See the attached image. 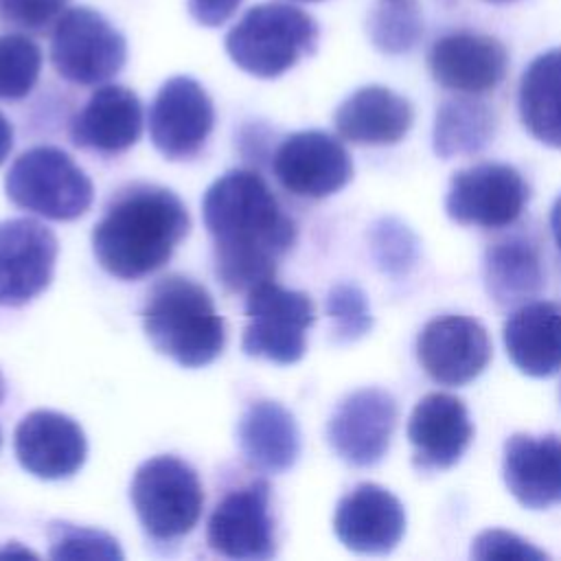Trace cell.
<instances>
[{
	"mask_svg": "<svg viewBox=\"0 0 561 561\" xmlns=\"http://www.w3.org/2000/svg\"><path fill=\"white\" fill-rule=\"evenodd\" d=\"M280 186L298 197H329L353 178V160L344 145L320 129L289 134L272 158Z\"/></svg>",
	"mask_w": 561,
	"mask_h": 561,
	"instance_id": "10",
	"label": "cell"
},
{
	"mask_svg": "<svg viewBox=\"0 0 561 561\" xmlns=\"http://www.w3.org/2000/svg\"><path fill=\"white\" fill-rule=\"evenodd\" d=\"M414 112L405 96L383 85H364L335 110L337 134L355 145H394L412 127Z\"/></svg>",
	"mask_w": 561,
	"mask_h": 561,
	"instance_id": "22",
	"label": "cell"
},
{
	"mask_svg": "<svg viewBox=\"0 0 561 561\" xmlns=\"http://www.w3.org/2000/svg\"><path fill=\"white\" fill-rule=\"evenodd\" d=\"M327 316L333 322V337L342 344L364 337L373 329V313L366 294L351 283L329 289L324 300Z\"/></svg>",
	"mask_w": 561,
	"mask_h": 561,
	"instance_id": "32",
	"label": "cell"
},
{
	"mask_svg": "<svg viewBox=\"0 0 561 561\" xmlns=\"http://www.w3.org/2000/svg\"><path fill=\"white\" fill-rule=\"evenodd\" d=\"M482 276L489 298L500 307L526 305L543 287L539 252L522 237H508L489 245L484 252Z\"/></svg>",
	"mask_w": 561,
	"mask_h": 561,
	"instance_id": "25",
	"label": "cell"
},
{
	"mask_svg": "<svg viewBox=\"0 0 561 561\" xmlns=\"http://www.w3.org/2000/svg\"><path fill=\"white\" fill-rule=\"evenodd\" d=\"M502 478L526 508L561 504V438L554 434H513L504 445Z\"/></svg>",
	"mask_w": 561,
	"mask_h": 561,
	"instance_id": "20",
	"label": "cell"
},
{
	"mask_svg": "<svg viewBox=\"0 0 561 561\" xmlns=\"http://www.w3.org/2000/svg\"><path fill=\"white\" fill-rule=\"evenodd\" d=\"M0 445H2V432H0Z\"/></svg>",
	"mask_w": 561,
	"mask_h": 561,
	"instance_id": "41",
	"label": "cell"
},
{
	"mask_svg": "<svg viewBox=\"0 0 561 561\" xmlns=\"http://www.w3.org/2000/svg\"><path fill=\"white\" fill-rule=\"evenodd\" d=\"M318 44V24L287 2L250 7L226 35V53L248 75L274 79L294 68Z\"/></svg>",
	"mask_w": 561,
	"mask_h": 561,
	"instance_id": "4",
	"label": "cell"
},
{
	"mask_svg": "<svg viewBox=\"0 0 561 561\" xmlns=\"http://www.w3.org/2000/svg\"><path fill=\"white\" fill-rule=\"evenodd\" d=\"M11 147H13V127L7 121V116L0 112V164L7 160Z\"/></svg>",
	"mask_w": 561,
	"mask_h": 561,
	"instance_id": "36",
	"label": "cell"
},
{
	"mask_svg": "<svg viewBox=\"0 0 561 561\" xmlns=\"http://www.w3.org/2000/svg\"><path fill=\"white\" fill-rule=\"evenodd\" d=\"M42 50L24 33L0 35V99H24L37 83Z\"/></svg>",
	"mask_w": 561,
	"mask_h": 561,
	"instance_id": "29",
	"label": "cell"
},
{
	"mask_svg": "<svg viewBox=\"0 0 561 561\" xmlns=\"http://www.w3.org/2000/svg\"><path fill=\"white\" fill-rule=\"evenodd\" d=\"M526 199L528 186L517 169L482 162L454 173L445 210L462 226L502 228L522 215Z\"/></svg>",
	"mask_w": 561,
	"mask_h": 561,
	"instance_id": "9",
	"label": "cell"
},
{
	"mask_svg": "<svg viewBox=\"0 0 561 561\" xmlns=\"http://www.w3.org/2000/svg\"><path fill=\"white\" fill-rule=\"evenodd\" d=\"M489 2H511V0H489Z\"/></svg>",
	"mask_w": 561,
	"mask_h": 561,
	"instance_id": "39",
	"label": "cell"
},
{
	"mask_svg": "<svg viewBox=\"0 0 561 561\" xmlns=\"http://www.w3.org/2000/svg\"><path fill=\"white\" fill-rule=\"evenodd\" d=\"M368 37L375 48L401 55L416 46L423 35V18L414 0H383L368 15Z\"/></svg>",
	"mask_w": 561,
	"mask_h": 561,
	"instance_id": "28",
	"label": "cell"
},
{
	"mask_svg": "<svg viewBox=\"0 0 561 561\" xmlns=\"http://www.w3.org/2000/svg\"><path fill=\"white\" fill-rule=\"evenodd\" d=\"M125 59V37L90 7L66 9L50 28V61L57 75L70 83H105L123 68Z\"/></svg>",
	"mask_w": 561,
	"mask_h": 561,
	"instance_id": "8",
	"label": "cell"
},
{
	"mask_svg": "<svg viewBox=\"0 0 561 561\" xmlns=\"http://www.w3.org/2000/svg\"><path fill=\"white\" fill-rule=\"evenodd\" d=\"M495 134L493 110L473 99V94H462L445 101L434 118L432 145L434 153L443 160L458 156L480 153Z\"/></svg>",
	"mask_w": 561,
	"mask_h": 561,
	"instance_id": "27",
	"label": "cell"
},
{
	"mask_svg": "<svg viewBox=\"0 0 561 561\" xmlns=\"http://www.w3.org/2000/svg\"><path fill=\"white\" fill-rule=\"evenodd\" d=\"M68 0H0V24L22 33H44L66 11Z\"/></svg>",
	"mask_w": 561,
	"mask_h": 561,
	"instance_id": "33",
	"label": "cell"
},
{
	"mask_svg": "<svg viewBox=\"0 0 561 561\" xmlns=\"http://www.w3.org/2000/svg\"><path fill=\"white\" fill-rule=\"evenodd\" d=\"M4 394H7V383H4V379H2V375H0V401L4 399Z\"/></svg>",
	"mask_w": 561,
	"mask_h": 561,
	"instance_id": "38",
	"label": "cell"
},
{
	"mask_svg": "<svg viewBox=\"0 0 561 561\" xmlns=\"http://www.w3.org/2000/svg\"><path fill=\"white\" fill-rule=\"evenodd\" d=\"M188 228V210L173 191L131 184L118 191L96 221L92 252L107 274L136 280L160 270Z\"/></svg>",
	"mask_w": 561,
	"mask_h": 561,
	"instance_id": "2",
	"label": "cell"
},
{
	"mask_svg": "<svg viewBox=\"0 0 561 561\" xmlns=\"http://www.w3.org/2000/svg\"><path fill=\"white\" fill-rule=\"evenodd\" d=\"M248 324L241 348L250 357L296 364L307 351V329L316 309L305 291L287 289L274 278L252 287L245 300Z\"/></svg>",
	"mask_w": 561,
	"mask_h": 561,
	"instance_id": "7",
	"label": "cell"
},
{
	"mask_svg": "<svg viewBox=\"0 0 561 561\" xmlns=\"http://www.w3.org/2000/svg\"><path fill=\"white\" fill-rule=\"evenodd\" d=\"M129 497L140 526L158 541L188 535L204 506V491L195 469L175 456L145 460L131 478Z\"/></svg>",
	"mask_w": 561,
	"mask_h": 561,
	"instance_id": "6",
	"label": "cell"
},
{
	"mask_svg": "<svg viewBox=\"0 0 561 561\" xmlns=\"http://www.w3.org/2000/svg\"><path fill=\"white\" fill-rule=\"evenodd\" d=\"M397 427V401L381 388H359L346 394L327 423L333 451L353 467L379 462Z\"/></svg>",
	"mask_w": 561,
	"mask_h": 561,
	"instance_id": "12",
	"label": "cell"
},
{
	"mask_svg": "<svg viewBox=\"0 0 561 561\" xmlns=\"http://www.w3.org/2000/svg\"><path fill=\"white\" fill-rule=\"evenodd\" d=\"M213 125V101L193 77L167 79L149 107L151 142L169 160L193 158L208 140Z\"/></svg>",
	"mask_w": 561,
	"mask_h": 561,
	"instance_id": "11",
	"label": "cell"
},
{
	"mask_svg": "<svg viewBox=\"0 0 561 561\" xmlns=\"http://www.w3.org/2000/svg\"><path fill=\"white\" fill-rule=\"evenodd\" d=\"M142 329L158 353L184 368L210 364L226 344V327L210 294L180 274L160 278L151 287Z\"/></svg>",
	"mask_w": 561,
	"mask_h": 561,
	"instance_id": "3",
	"label": "cell"
},
{
	"mask_svg": "<svg viewBox=\"0 0 561 561\" xmlns=\"http://www.w3.org/2000/svg\"><path fill=\"white\" fill-rule=\"evenodd\" d=\"M237 440L243 458L265 473H283L300 456L296 419L278 401H254L239 419Z\"/></svg>",
	"mask_w": 561,
	"mask_h": 561,
	"instance_id": "24",
	"label": "cell"
},
{
	"mask_svg": "<svg viewBox=\"0 0 561 561\" xmlns=\"http://www.w3.org/2000/svg\"><path fill=\"white\" fill-rule=\"evenodd\" d=\"M504 348L515 368L528 377L561 370V309L546 300L519 305L502 329Z\"/></svg>",
	"mask_w": 561,
	"mask_h": 561,
	"instance_id": "23",
	"label": "cell"
},
{
	"mask_svg": "<svg viewBox=\"0 0 561 561\" xmlns=\"http://www.w3.org/2000/svg\"><path fill=\"white\" fill-rule=\"evenodd\" d=\"M57 237L37 219L0 221V307H20L42 294L55 272Z\"/></svg>",
	"mask_w": 561,
	"mask_h": 561,
	"instance_id": "13",
	"label": "cell"
},
{
	"mask_svg": "<svg viewBox=\"0 0 561 561\" xmlns=\"http://www.w3.org/2000/svg\"><path fill=\"white\" fill-rule=\"evenodd\" d=\"M142 131V105L125 85H101L75 116V145L99 153H121L136 145Z\"/></svg>",
	"mask_w": 561,
	"mask_h": 561,
	"instance_id": "21",
	"label": "cell"
},
{
	"mask_svg": "<svg viewBox=\"0 0 561 561\" xmlns=\"http://www.w3.org/2000/svg\"><path fill=\"white\" fill-rule=\"evenodd\" d=\"M7 197L39 217L70 221L94 199L90 178L57 147H33L15 158L4 178Z\"/></svg>",
	"mask_w": 561,
	"mask_h": 561,
	"instance_id": "5",
	"label": "cell"
},
{
	"mask_svg": "<svg viewBox=\"0 0 561 561\" xmlns=\"http://www.w3.org/2000/svg\"><path fill=\"white\" fill-rule=\"evenodd\" d=\"M550 228H552V237L561 250V195L557 197L554 206H552V213H550Z\"/></svg>",
	"mask_w": 561,
	"mask_h": 561,
	"instance_id": "37",
	"label": "cell"
},
{
	"mask_svg": "<svg viewBox=\"0 0 561 561\" xmlns=\"http://www.w3.org/2000/svg\"><path fill=\"white\" fill-rule=\"evenodd\" d=\"M202 217L215 241V274L230 291H250L274 278L278 259L296 241L294 219L248 169H232L206 188Z\"/></svg>",
	"mask_w": 561,
	"mask_h": 561,
	"instance_id": "1",
	"label": "cell"
},
{
	"mask_svg": "<svg viewBox=\"0 0 561 561\" xmlns=\"http://www.w3.org/2000/svg\"><path fill=\"white\" fill-rule=\"evenodd\" d=\"M471 557L480 561L491 559H515V561H539L548 559V554L535 548L530 541L517 537L515 533L502 528H489L476 535L471 541Z\"/></svg>",
	"mask_w": 561,
	"mask_h": 561,
	"instance_id": "34",
	"label": "cell"
},
{
	"mask_svg": "<svg viewBox=\"0 0 561 561\" xmlns=\"http://www.w3.org/2000/svg\"><path fill=\"white\" fill-rule=\"evenodd\" d=\"M473 438L467 405L447 392L425 394L408 421L412 462L421 471H443L454 467Z\"/></svg>",
	"mask_w": 561,
	"mask_h": 561,
	"instance_id": "18",
	"label": "cell"
},
{
	"mask_svg": "<svg viewBox=\"0 0 561 561\" xmlns=\"http://www.w3.org/2000/svg\"><path fill=\"white\" fill-rule=\"evenodd\" d=\"M423 370L438 383L462 386L473 381L491 359V342L484 327L467 316L430 320L416 342Z\"/></svg>",
	"mask_w": 561,
	"mask_h": 561,
	"instance_id": "15",
	"label": "cell"
},
{
	"mask_svg": "<svg viewBox=\"0 0 561 561\" xmlns=\"http://www.w3.org/2000/svg\"><path fill=\"white\" fill-rule=\"evenodd\" d=\"M270 495L265 480L224 495L208 519V546L228 559H270L276 546Z\"/></svg>",
	"mask_w": 561,
	"mask_h": 561,
	"instance_id": "14",
	"label": "cell"
},
{
	"mask_svg": "<svg viewBox=\"0 0 561 561\" xmlns=\"http://www.w3.org/2000/svg\"><path fill=\"white\" fill-rule=\"evenodd\" d=\"M517 107L524 127L539 142L561 149V48L528 64L519 79Z\"/></svg>",
	"mask_w": 561,
	"mask_h": 561,
	"instance_id": "26",
	"label": "cell"
},
{
	"mask_svg": "<svg viewBox=\"0 0 561 561\" xmlns=\"http://www.w3.org/2000/svg\"><path fill=\"white\" fill-rule=\"evenodd\" d=\"M333 530L353 552L386 554L405 533V511L388 489L362 482L337 502Z\"/></svg>",
	"mask_w": 561,
	"mask_h": 561,
	"instance_id": "19",
	"label": "cell"
},
{
	"mask_svg": "<svg viewBox=\"0 0 561 561\" xmlns=\"http://www.w3.org/2000/svg\"><path fill=\"white\" fill-rule=\"evenodd\" d=\"M13 447L22 469L42 480L70 478L88 454L79 423L53 410L28 412L15 427Z\"/></svg>",
	"mask_w": 561,
	"mask_h": 561,
	"instance_id": "16",
	"label": "cell"
},
{
	"mask_svg": "<svg viewBox=\"0 0 561 561\" xmlns=\"http://www.w3.org/2000/svg\"><path fill=\"white\" fill-rule=\"evenodd\" d=\"M427 66L434 81L443 88L460 94H482L502 83L508 53L491 35L456 31L432 44Z\"/></svg>",
	"mask_w": 561,
	"mask_h": 561,
	"instance_id": "17",
	"label": "cell"
},
{
	"mask_svg": "<svg viewBox=\"0 0 561 561\" xmlns=\"http://www.w3.org/2000/svg\"><path fill=\"white\" fill-rule=\"evenodd\" d=\"M48 554L53 559H123V552L114 537L103 530L68 522H53L48 526Z\"/></svg>",
	"mask_w": 561,
	"mask_h": 561,
	"instance_id": "31",
	"label": "cell"
},
{
	"mask_svg": "<svg viewBox=\"0 0 561 561\" xmlns=\"http://www.w3.org/2000/svg\"><path fill=\"white\" fill-rule=\"evenodd\" d=\"M188 11L202 26H221L241 4V0H188Z\"/></svg>",
	"mask_w": 561,
	"mask_h": 561,
	"instance_id": "35",
	"label": "cell"
},
{
	"mask_svg": "<svg viewBox=\"0 0 561 561\" xmlns=\"http://www.w3.org/2000/svg\"><path fill=\"white\" fill-rule=\"evenodd\" d=\"M300 2H318V0H300Z\"/></svg>",
	"mask_w": 561,
	"mask_h": 561,
	"instance_id": "40",
	"label": "cell"
},
{
	"mask_svg": "<svg viewBox=\"0 0 561 561\" xmlns=\"http://www.w3.org/2000/svg\"><path fill=\"white\" fill-rule=\"evenodd\" d=\"M368 248L375 265L388 276L408 274L419 259L416 234L397 217H381L370 226Z\"/></svg>",
	"mask_w": 561,
	"mask_h": 561,
	"instance_id": "30",
	"label": "cell"
}]
</instances>
